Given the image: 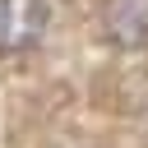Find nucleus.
I'll list each match as a JSON object with an SVG mask.
<instances>
[{"label":"nucleus","mask_w":148,"mask_h":148,"mask_svg":"<svg viewBox=\"0 0 148 148\" xmlns=\"http://www.w3.org/2000/svg\"><path fill=\"white\" fill-rule=\"evenodd\" d=\"M46 32V0H0V56L28 51Z\"/></svg>","instance_id":"f257e3e1"},{"label":"nucleus","mask_w":148,"mask_h":148,"mask_svg":"<svg viewBox=\"0 0 148 148\" xmlns=\"http://www.w3.org/2000/svg\"><path fill=\"white\" fill-rule=\"evenodd\" d=\"M102 28L116 46H148V0H106Z\"/></svg>","instance_id":"f03ea898"}]
</instances>
